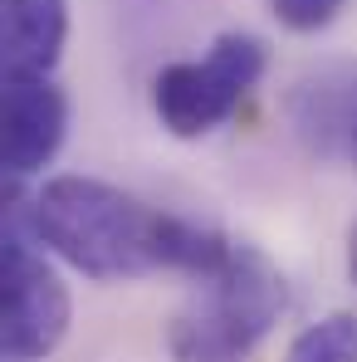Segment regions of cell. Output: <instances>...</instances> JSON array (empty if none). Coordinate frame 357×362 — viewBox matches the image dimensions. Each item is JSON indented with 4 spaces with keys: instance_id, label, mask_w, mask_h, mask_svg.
<instances>
[{
    "instance_id": "6da1fadb",
    "label": "cell",
    "mask_w": 357,
    "mask_h": 362,
    "mask_svg": "<svg viewBox=\"0 0 357 362\" xmlns=\"http://www.w3.org/2000/svg\"><path fill=\"white\" fill-rule=\"evenodd\" d=\"M167 216L98 177H54L25 201L30 235L69 269L113 284L167 269Z\"/></svg>"
},
{
    "instance_id": "7a4b0ae2",
    "label": "cell",
    "mask_w": 357,
    "mask_h": 362,
    "mask_svg": "<svg viewBox=\"0 0 357 362\" xmlns=\"http://www.w3.org/2000/svg\"><path fill=\"white\" fill-rule=\"evenodd\" d=\"M201 299L167 328L172 362H250L289 308V284L259 245L235 240L221 274L201 279Z\"/></svg>"
},
{
    "instance_id": "3957f363",
    "label": "cell",
    "mask_w": 357,
    "mask_h": 362,
    "mask_svg": "<svg viewBox=\"0 0 357 362\" xmlns=\"http://www.w3.org/2000/svg\"><path fill=\"white\" fill-rule=\"evenodd\" d=\"M10 206H5V259H0V348L10 362H45L74 323V299L59 269L35 250L30 221H25V196L15 181H5Z\"/></svg>"
},
{
    "instance_id": "277c9868",
    "label": "cell",
    "mask_w": 357,
    "mask_h": 362,
    "mask_svg": "<svg viewBox=\"0 0 357 362\" xmlns=\"http://www.w3.org/2000/svg\"><path fill=\"white\" fill-rule=\"evenodd\" d=\"M264 69H269L264 40H254L245 30H226L211 40L206 59L167 64L152 78V108L172 137L196 142L235 118V108L254 93Z\"/></svg>"
},
{
    "instance_id": "5b68a950",
    "label": "cell",
    "mask_w": 357,
    "mask_h": 362,
    "mask_svg": "<svg viewBox=\"0 0 357 362\" xmlns=\"http://www.w3.org/2000/svg\"><path fill=\"white\" fill-rule=\"evenodd\" d=\"M69 137V98L49 78H5V181H30L59 157Z\"/></svg>"
},
{
    "instance_id": "8992f818",
    "label": "cell",
    "mask_w": 357,
    "mask_h": 362,
    "mask_svg": "<svg viewBox=\"0 0 357 362\" xmlns=\"http://www.w3.org/2000/svg\"><path fill=\"white\" fill-rule=\"evenodd\" d=\"M69 45V0H0L5 78H49Z\"/></svg>"
},
{
    "instance_id": "52a82bcc",
    "label": "cell",
    "mask_w": 357,
    "mask_h": 362,
    "mask_svg": "<svg viewBox=\"0 0 357 362\" xmlns=\"http://www.w3.org/2000/svg\"><path fill=\"white\" fill-rule=\"evenodd\" d=\"M289 113H294L298 137H303L318 157L348 152L353 118H357V78H318V83H298L294 98H289Z\"/></svg>"
},
{
    "instance_id": "ba28073f",
    "label": "cell",
    "mask_w": 357,
    "mask_h": 362,
    "mask_svg": "<svg viewBox=\"0 0 357 362\" xmlns=\"http://www.w3.org/2000/svg\"><path fill=\"white\" fill-rule=\"evenodd\" d=\"M284 362H357V313L338 308V313L308 323L289 343Z\"/></svg>"
},
{
    "instance_id": "9c48e42d",
    "label": "cell",
    "mask_w": 357,
    "mask_h": 362,
    "mask_svg": "<svg viewBox=\"0 0 357 362\" xmlns=\"http://www.w3.org/2000/svg\"><path fill=\"white\" fill-rule=\"evenodd\" d=\"M343 10H348V0H269V15H274L284 30H294V35H318V30H328Z\"/></svg>"
},
{
    "instance_id": "30bf717a",
    "label": "cell",
    "mask_w": 357,
    "mask_h": 362,
    "mask_svg": "<svg viewBox=\"0 0 357 362\" xmlns=\"http://www.w3.org/2000/svg\"><path fill=\"white\" fill-rule=\"evenodd\" d=\"M348 274H353V284H357V221H353V230H348Z\"/></svg>"
},
{
    "instance_id": "8fae6325",
    "label": "cell",
    "mask_w": 357,
    "mask_h": 362,
    "mask_svg": "<svg viewBox=\"0 0 357 362\" xmlns=\"http://www.w3.org/2000/svg\"><path fill=\"white\" fill-rule=\"evenodd\" d=\"M348 157L357 162V118H353V137H348Z\"/></svg>"
}]
</instances>
